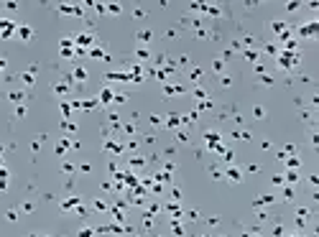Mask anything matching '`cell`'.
<instances>
[{
    "label": "cell",
    "instance_id": "1",
    "mask_svg": "<svg viewBox=\"0 0 319 237\" xmlns=\"http://www.w3.org/2000/svg\"><path fill=\"white\" fill-rule=\"evenodd\" d=\"M0 36H3V38H10L13 36V31H16V23H10V20H0Z\"/></svg>",
    "mask_w": 319,
    "mask_h": 237
},
{
    "label": "cell",
    "instance_id": "5",
    "mask_svg": "<svg viewBox=\"0 0 319 237\" xmlns=\"http://www.w3.org/2000/svg\"><path fill=\"white\" fill-rule=\"evenodd\" d=\"M3 66H5V61H0V69H3Z\"/></svg>",
    "mask_w": 319,
    "mask_h": 237
},
{
    "label": "cell",
    "instance_id": "4",
    "mask_svg": "<svg viewBox=\"0 0 319 237\" xmlns=\"http://www.w3.org/2000/svg\"><path fill=\"white\" fill-rule=\"evenodd\" d=\"M138 38H141V41H148V38H151V31H141Z\"/></svg>",
    "mask_w": 319,
    "mask_h": 237
},
{
    "label": "cell",
    "instance_id": "2",
    "mask_svg": "<svg viewBox=\"0 0 319 237\" xmlns=\"http://www.w3.org/2000/svg\"><path fill=\"white\" fill-rule=\"evenodd\" d=\"M18 36H20V38H23V41H28V38H31V28H28V26L18 28Z\"/></svg>",
    "mask_w": 319,
    "mask_h": 237
},
{
    "label": "cell",
    "instance_id": "3",
    "mask_svg": "<svg viewBox=\"0 0 319 237\" xmlns=\"http://www.w3.org/2000/svg\"><path fill=\"white\" fill-rule=\"evenodd\" d=\"M230 178H233V181H240V171L233 168V171H230Z\"/></svg>",
    "mask_w": 319,
    "mask_h": 237
}]
</instances>
